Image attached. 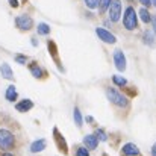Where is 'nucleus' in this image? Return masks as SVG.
<instances>
[{
	"mask_svg": "<svg viewBox=\"0 0 156 156\" xmlns=\"http://www.w3.org/2000/svg\"><path fill=\"white\" fill-rule=\"evenodd\" d=\"M83 144H85V147H87L88 150H94V149H97L99 140H97L96 135H87V136L83 138Z\"/></svg>",
	"mask_w": 156,
	"mask_h": 156,
	"instance_id": "1a4fd4ad",
	"label": "nucleus"
},
{
	"mask_svg": "<svg viewBox=\"0 0 156 156\" xmlns=\"http://www.w3.org/2000/svg\"><path fill=\"white\" fill-rule=\"evenodd\" d=\"M140 18L143 20L144 24H149V23L152 21V15L149 14L147 8H141V9H140Z\"/></svg>",
	"mask_w": 156,
	"mask_h": 156,
	"instance_id": "4468645a",
	"label": "nucleus"
},
{
	"mask_svg": "<svg viewBox=\"0 0 156 156\" xmlns=\"http://www.w3.org/2000/svg\"><path fill=\"white\" fill-rule=\"evenodd\" d=\"M15 61H17L18 64L24 65V64H26V61H27V58H26L24 55H15Z\"/></svg>",
	"mask_w": 156,
	"mask_h": 156,
	"instance_id": "b1692460",
	"label": "nucleus"
},
{
	"mask_svg": "<svg viewBox=\"0 0 156 156\" xmlns=\"http://www.w3.org/2000/svg\"><path fill=\"white\" fill-rule=\"evenodd\" d=\"M106 97H108V100L111 102V103H114L115 106H118V108H127L130 102L127 100V97L126 96H123L118 90H115V88H106Z\"/></svg>",
	"mask_w": 156,
	"mask_h": 156,
	"instance_id": "f257e3e1",
	"label": "nucleus"
},
{
	"mask_svg": "<svg viewBox=\"0 0 156 156\" xmlns=\"http://www.w3.org/2000/svg\"><path fill=\"white\" fill-rule=\"evenodd\" d=\"M2 156H14V155H11V153H5V155H2Z\"/></svg>",
	"mask_w": 156,
	"mask_h": 156,
	"instance_id": "2f4dec72",
	"label": "nucleus"
},
{
	"mask_svg": "<svg viewBox=\"0 0 156 156\" xmlns=\"http://www.w3.org/2000/svg\"><path fill=\"white\" fill-rule=\"evenodd\" d=\"M152 156H156V143L153 144V147H152Z\"/></svg>",
	"mask_w": 156,
	"mask_h": 156,
	"instance_id": "cd10ccee",
	"label": "nucleus"
},
{
	"mask_svg": "<svg viewBox=\"0 0 156 156\" xmlns=\"http://www.w3.org/2000/svg\"><path fill=\"white\" fill-rule=\"evenodd\" d=\"M152 5H153V6L156 8V0H152Z\"/></svg>",
	"mask_w": 156,
	"mask_h": 156,
	"instance_id": "7c9ffc66",
	"label": "nucleus"
},
{
	"mask_svg": "<svg viewBox=\"0 0 156 156\" xmlns=\"http://www.w3.org/2000/svg\"><path fill=\"white\" fill-rule=\"evenodd\" d=\"M37 32H38V35H49L50 34V26L47 23H40L38 27H37Z\"/></svg>",
	"mask_w": 156,
	"mask_h": 156,
	"instance_id": "dca6fc26",
	"label": "nucleus"
},
{
	"mask_svg": "<svg viewBox=\"0 0 156 156\" xmlns=\"http://www.w3.org/2000/svg\"><path fill=\"white\" fill-rule=\"evenodd\" d=\"M76 156H90V152L87 147H79L76 150Z\"/></svg>",
	"mask_w": 156,
	"mask_h": 156,
	"instance_id": "4be33fe9",
	"label": "nucleus"
},
{
	"mask_svg": "<svg viewBox=\"0 0 156 156\" xmlns=\"http://www.w3.org/2000/svg\"><path fill=\"white\" fill-rule=\"evenodd\" d=\"M30 73H32V76H34V77H37V79H41V77L44 76L43 70H41L37 64H34V65L30 67Z\"/></svg>",
	"mask_w": 156,
	"mask_h": 156,
	"instance_id": "a211bd4d",
	"label": "nucleus"
},
{
	"mask_svg": "<svg viewBox=\"0 0 156 156\" xmlns=\"http://www.w3.org/2000/svg\"><path fill=\"white\" fill-rule=\"evenodd\" d=\"M9 5H11L12 8H17V6H18V2H17V0H9Z\"/></svg>",
	"mask_w": 156,
	"mask_h": 156,
	"instance_id": "a878e982",
	"label": "nucleus"
},
{
	"mask_svg": "<svg viewBox=\"0 0 156 156\" xmlns=\"http://www.w3.org/2000/svg\"><path fill=\"white\" fill-rule=\"evenodd\" d=\"M85 2V5L90 8V9H96L97 6H99V0H83Z\"/></svg>",
	"mask_w": 156,
	"mask_h": 156,
	"instance_id": "412c9836",
	"label": "nucleus"
},
{
	"mask_svg": "<svg viewBox=\"0 0 156 156\" xmlns=\"http://www.w3.org/2000/svg\"><path fill=\"white\" fill-rule=\"evenodd\" d=\"M153 20V34H156V17H152Z\"/></svg>",
	"mask_w": 156,
	"mask_h": 156,
	"instance_id": "bb28decb",
	"label": "nucleus"
},
{
	"mask_svg": "<svg viewBox=\"0 0 156 156\" xmlns=\"http://www.w3.org/2000/svg\"><path fill=\"white\" fill-rule=\"evenodd\" d=\"M96 34H97V37L105 41L106 44H115L117 43V38H115V35H112V32H109L108 29H105V27H97L96 29Z\"/></svg>",
	"mask_w": 156,
	"mask_h": 156,
	"instance_id": "423d86ee",
	"label": "nucleus"
},
{
	"mask_svg": "<svg viewBox=\"0 0 156 156\" xmlns=\"http://www.w3.org/2000/svg\"><path fill=\"white\" fill-rule=\"evenodd\" d=\"M96 136H97V140H99V141H106V140H108V135L105 133L102 129H99V130L96 132Z\"/></svg>",
	"mask_w": 156,
	"mask_h": 156,
	"instance_id": "5701e85b",
	"label": "nucleus"
},
{
	"mask_svg": "<svg viewBox=\"0 0 156 156\" xmlns=\"http://www.w3.org/2000/svg\"><path fill=\"white\" fill-rule=\"evenodd\" d=\"M32 44H34V46H38V41H37V40L34 38V40H32Z\"/></svg>",
	"mask_w": 156,
	"mask_h": 156,
	"instance_id": "c85d7f7f",
	"label": "nucleus"
},
{
	"mask_svg": "<svg viewBox=\"0 0 156 156\" xmlns=\"http://www.w3.org/2000/svg\"><path fill=\"white\" fill-rule=\"evenodd\" d=\"M112 82H114L115 85H118V87H124V85L127 83V80H126L123 76H118V74H114V76H112Z\"/></svg>",
	"mask_w": 156,
	"mask_h": 156,
	"instance_id": "6ab92c4d",
	"label": "nucleus"
},
{
	"mask_svg": "<svg viewBox=\"0 0 156 156\" xmlns=\"http://www.w3.org/2000/svg\"><path fill=\"white\" fill-rule=\"evenodd\" d=\"M121 17V2L120 0H112L109 6V20L111 21H118Z\"/></svg>",
	"mask_w": 156,
	"mask_h": 156,
	"instance_id": "39448f33",
	"label": "nucleus"
},
{
	"mask_svg": "<svg viewBox=\"0 0 156 156\" xmlns=\"http://www.w3.org/2000/svg\"><path fill=\"white\" fill-rule=\"evenodd\" d=\"M87 121L88 123H93V117H87Z\"/></svg>",
	"mask_w": 156,
	"mask_h": 156,
	"instance_id": "c756f323",
	"label": "nucleus"
},
{
	"mask_svg": "<svg viewBox=\"0 0 156 156\" xmlns=\"http://www.w3.org/2000/svg\"><path fill=\"white\" fill-rule=\"evenodd\" d=\"M143 41H144L146 44L152 46V44L155 43V35H153V32H150V30L144 32V35H143Z\"/></svg>",
	"mask_w": 156,
	"mask_h": 156,
	"instance_id": "f3484780",
	"label": "nucleus"
},
{
	"mask_svg": "<svg viewBox=\"0 0 156 156\" xmlns=\"http://www.w3.org/2000/svg\"><path fill=\"white\" fill-rule=\"evenodd\" d=\"M5 97H6V100H8V102H15V100H17L18 94H17V90H15V87H14V85H9V87L6 88Z\"/></svg>",
	"mask_w": 156,
	"mask_h": 156,
	"instance_id": "ddd939ff",
	"label": "nucleus"
},
{
	"mask_svg": "<svg viewBox=\"0 0 156 156\" xmlns=\"http://www.w3.org/2000/svg\"><path fill=\"white\" fill-rule=\"evenodd\" d=\"M46 146H47L46 140H37V141H34V143L30 144V152H32V153L43 152V150L46 149Z\"/></svg>",
	"mask_w": 156,
	"mask_h": 156,
	"instance_id": "f8f14e48",
	"label": "nucleus"
},
{
	"mask_svg": "<svg viewBox=\"0 0 156 156\" xmlns=\"http://www.w3.org/2000/svg\"><path fill=\"white\" fill-rule=\"evenodd\" d=\"M73 118H74L76 126H77V127H82V124H83V118H82V114H80L79 108H74V111H73Z\"/></svg>",
	"mask_w": 156,
	"mask_h": 156,
	"instance_id": "2eb2a0df",
	"label": "nucleus"
},
{
	"mask_svg": "<svg viewBox=\"0 0 156 156\" xmlns=\"http://www.w3.org/2000/svg\"><path fill=\"white\" fill-rule=\"evenodd\" d=\"M15 138L8 129H0V149L2 150H9L14 147Z\"/></svg>",
	"mask_w": 156,
	"mask_h": 156,
	"instance_id": "7ed1b4c3",
	"label": "nucleus"
},
{
	"mask_svg": "<svg viewBox=\"0 0 156 156\" xmlns=\"http://www.w3.org/2000/svg\"><path fill=\"white\" fill-rule=\"evenodd\" d=\"M15 26H17L20 30H30L32 26H34V20H32L30 15L23 14V15H18V17L15 18Z\"/></svg>",
	"mask_w": 156,
	"mask_h": 156,
	"instance_id": "20e7f679",
	"label": "nucleus"
},
{
	"mask_svg": "<svg viewBox=\"0 0 156 156\" xmlns=\"http://www.w3.org/2000/svg\"><path fill=\"white\" fill-rule=\"evenodd\" d=\"M32 108H34V102L29 100V99H24V100H21V102H18V103L15 105V109H17L18 112H27V111H30Z\"/></svg>",
	"mask_w": 156,
	"mask_h": 156,
	"instance_id": "9d476101",
	"label": "nucleus"
},
{
	"mask_svg": "<svg viewBox=\"0 0 156 156\" xmlns=\"http://www.w3.org/2000/svg\"><path fill=\"white\" fill-rule=\"evenodd\" d=\"M114 65H115V68L118 71H124L126 70V56H124L123 50H120V49H117L114 52Z\"/></svg>",
	"mask_w": 156,
	"mask_h": 156,
	"instance_id": "0eeeda50",
	"label": "nucleus"
},
{
	"mask_svg": "<svg viewBox=\"0 0 156 156\" xmlns=\"http://www.w3.org/2000/svg\"><path fill=\"white\" fill-rule=\"evenodd\" d=\"M140 3H141L144 8H147V6H150V5H152V0H140Z\"/></svg>",
	"mask_w": 156,
	"mask_h": 156,
	"instance_id": "393cba45",
	"label": "nucleus"
},
{
	"mask_svg": "<svg viewBox=\"0 0 156 156\" xmlns=\"http://www.w3.org/2000/svg\"><path fill=\"white\" fill-rule=\"evenodd\" d=\"M0 74H2L3 79H8V80H12V79H14V73H12L9 64H6V62H3V64L0 65Z\"/></svg>",
	"mask_w": 156,
	"mask_h": 156,
	"instance_id": "9b49d317",
	"label": "nucleus"
},
{
	"mask_svg": "<svg viewBox=\"0 0 156 156\" xmlns=\"http://www.w3.org/2000/svg\"><path fill=\"white\" fill-rule=\"evenodd\" d=\"M121 153H123L124 156H138L140 155V149H138L135 144L127 143V144H124V146H123Z\"/></svg>",
	"mask_w": 156,
	"mask_h": 156,
	"instance_id": "6e6552de",
	"label": "nucleus"
},
{
	"mask_svg": "<svg viewBox=\"0 0 156 156\" xmlns=\"http://www.w3.org/2000/svg\"><path fill=\"white\" fill-rule=\"evenodd\" d=\"M111 3H112V0H99V9H100V12H105L106 9H109Z\"/></svg>",
	"mask_w": 156,
	"mask_h": 156,
	"instance_id": "aec40b11",
	"label": "nucleus"
},
{
	"mask_svg": "<svg viewBox=\"0 0 156 156\" xmlns=\"http://www.w3.org/2000/svg\"><path fill=\"white\" fill-rule=\"evenodd\" d=\"M123 24L127 30H135L138 26V20H136V12L132 6H129L124 11V17H123Z\"/></svg>",
	"mask_w": 156,
	"mask_h": 156,
	"instance_id": "f03ea898",
	"label": "nucleus"
}]
</instances>
